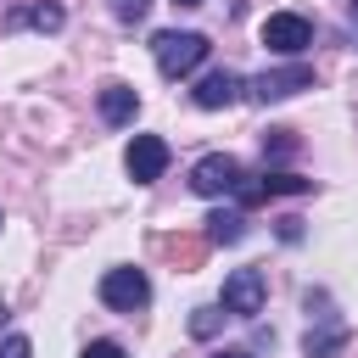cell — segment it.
Instances as JSON below:
<instances>
[{
  "mask_svg": "<svg viewBox=\"0 0 358 358\" xmlns=\"http://www.w3.org/2000/svg\"><path fill=\"white\" fill-rule=\"evenodd\" d=\"M207 50H213L207 34H190V28H185V34L168 28V34L151 39V56H157V73H162V78H190V73L207 62Z\"/></svg>",
  "mask_w": 358,
  "mask_h": 358,
  "instance_id": "obj_1",
  "label": "cell"
},
{
  "mask_svg": "<svg viewBox=\"0 0 358 358\" xmlns=\"http://www.w3.org/2000/svg\"><path fill=\"white\" fill-rule=\"evenodd\" d=\"M101 302L117 308V313H140V308L151 302L145 268H106V274H101Z\"/></svg>",
  "mask_w": 358,
  "mask_h": 358,
  "instance_id": "obj_2",
  "label": "cell"
},
{
  "mask_svg": "<svg viewBox=\"0 0 358 358\" xmlns=\"http://www.w3.org/2000/svg\"><path fill=\"white\" fill-rule=\"evenodd\" d=\"M263 296H268L263 274H257V268H235V274H224V296H218V308L235 313V319H257V313H263Z\"/></svg>",
  "mask_w": 358,
  "mask_h": 358,
  "instance_id": "obj_3",
  "label": "cell"
},
{
  "mask_svg": "<svg viewBox=\"0 0 358 358\" xmlns=\"http://www.w3.org/2000/svg\"><path fill=\"white\" fill-rule=\"evenodd\" d=\"M235 185H241V162L224 157V151H213V157H201L190 168V190L196 196H235Z\"/></svg>",
  "mask_w": 358,
  "mask_h": 358,
  "instance_id": "obj_4",
  "label": "cell"
},
{
  "mask_svg": "<svg viewBox=\"0 0 358 358\" xmlns=\"http://www.w3.org/2000/svg\"><path fill=\"white\" fill-rule=\"evenodd\" d=\"M263 45H268V50H280V56H296V50H308V45H313V22H308V17H296V11H274V17L263 22Z\"/></svg>",
  "mask_w": 358,
  "mask_h": 358,
  "instance_id": "obj_5",
  "label": "cell"
},
{
  "mask_svg": "<svg viewBox=\"0 0 358 358\" xmlns=\"http://www.w3.org/2000/svg\"><path fill=\"white\" fill-rule=\"evenodd\" d=\"M123 168H129V179H134V185L162 179V168H168V140H162V134H134V140H129Z\"/></svg>",
  "mask_w": 358,
  "mask_h": 358,
  "instance_id": "obj_6",
  "label": "cell"
},
{
  "mask_svg": "<svg viewBox=\"0 0 358 358\" xmlns=\"http://www.w3.org/2000/svg\"><path fill=\"white\" fill-rule=\"evenodd\" d=\"M246 90H252L257 101H285V95H296V90H313V67H308V62H291V67L257 73Z\"/></svg>",
  "mask_w": 358,
  "mask_h": 358,
  "instance_id": "obj_7",
  "label": "cell"
},
{
  "mask_svg": "<svg viewBox=\"0 0 358 358\" xmlns=\"http://www.w3.org/2000/svg\"><path fill=\"white\" fill-rule=\"evenodd\" d=\"M241 73H229V67H218V73H207L201 84H196V106H207V112H218V106H235L241 101Z\"/></svg>",
  "mask_w": 358,
  "mask_h": 358,
  "instance_id": "obj_8",
  "label": "cell"
},
{
  "mask_svg": "<svg viewBox=\"0 0 358 358\" xmlns=\"http://www.w3.org/2000/svg\"><path fill=\"white\" fill-rule=\"evenodd\" d=\"M134 112H140V95H134V84H101V117H106L112 129L134 123Z\"/></svg>",
  "mask_w": 358,
  "mask_h": 358,
  "instance_id": "obj_9",
  "label": "cell"
},
{
  "mask_svg": "<svg viewBox=\"0 0 358 358\" xmlns=\"http://www.w3.org/2000/svg\"><path fill=\"white\" fill-rule=\"evenodd\" d=\"M241 235H246V218H241V213H213L201 241H207V246H235Z\"/></svg>",
  "mask_w": 358,
  "mask_h": 358,
  "instance_id": "obj_10",
  "label": "cell"
},
{
  "mask_svg": "<svg viewBox=\"0 0 358 358\" xmlns=\"http://www.w3.org/2000/svg\"><path fill=\"white\" fill-rule=\"evenodd\" d=\"M162 252H168L179 268H201V257H207V241H196V235H185V241H179V235H168V241H162Z\"/></svg>",
  "mask_w": 358,
  "mask_h": 358,
  "instance_id": "obj_11",
  "label": "cell"
},
{
  "mask_svg": "<svg viewBox=\"0 0 358 358\" xmlns=\"http://www.w3.org/2000/svg\"><path fill=\"white\" fill-rule=\"evenodd\" d=\"M336 347H347V324H336V330H308V341H302L308 358H330Z\"/></svg>",
  "mask_w": 358,
  "mask_h": 358,
  "instance_id": "obj_12",
  "label": "cell"
},
{
  "mask_svg": "<svg viewBox=\"0 0 358 358\" xmlns=\"http://www.w3.org/2000/svg\"><path fill=\"white\" fill-rule=\"evenodd\" d=\"M11 22H34L39 34H56V28H62V6H50V0H39V6H28V11H17Z\"/></svg>",
  "mask_w": 358,
  "mask_h": 358,
  "instance_id": "obj_13",
  "label": "cell"
},
{
  "mask_svg": "<svg viewBox=\"0 0 358 358\" xmlns=\"http://www.w3.org/2000/svg\"><path fill=\"white\" fill-rule=\"evenodd\" d=\"M291 151H296V134H291V129H268L263 157H291Z\"/></svg>",
  "mask_w": 358,
  "mask_h": 358,
  "instance_id": "obj_14",
  "label": "cell"
},
{
  "mask_svg": "<svg viewBox=\"0 0 358 358\" xmlns=\"http://www.w3.org/2000/svg\"><path fill=\"white\" fill-rule=\"evenodd\" d=\"M218 324H224V313H218V308H196V313H190V336H213Z\"/></svg>",
  "mask_w": 358,
  "mask_h": 358,
  "instance_id": "obj_15",
  "label": "cell"
},
{
  "mask_svg": "<svg viewBox=\"0 0 358 358\" xmlns=\"http://www.w3.org/2000/svg\"><path fill=\"white\" fill-rule=\"evenodd\" d=\"M0 358H34V341L28 336H6L0 341Z\"/></svg>",
  "mask_w": 358,
  "mask_h": 358,
  "instance_id": "obj_16",
  "label": "cell"
},
{
  "mask_svg": "<svg viewBox=\"0 0 358 358\" xmlns=\"http://www.w3.org/2000/svg\"><path fill=\"white\" fill-rule=\"evenodd\" d=\"M84 358H129V352H123L117 341H90V347H84Z\"/></svg>",
  "mask_w": 358,
  "mask_h": 358,
  "instance_id": "obj_17",
  "label": "cell"
},
{
  "mask_svg": "<svg viewBox=\"0 0 358 358\" xmlns=\"http://www.w3.org/2000/svg\"><path fill=\"white\" fill-rule=\"evenodd\" d=\"M213 358H252V352H241V347H224V352H213Z\"/></svg>",
  "mask_w": 358,
  "mask_h": 358,
  "instance_id": "obj_18",
  "label": "cell"
},
{
  "mask_svg": "<svg viewBox=\"0 0 358 358\" xmlns=\"http://www.w3.org/2000/svg\"><path fill=\"white\" fill-rule=\"evenodd\" d=\"M173 6H201V0H173Z\"/></svg>",
  "mask_w": 358,
  "mask_h": 358,
  "instance_id": "obj_19",
  "label": "cell"
},
{
  "mask_svg": "<svg viewBox=\"0 0 358 358\" xmlns=\"http://www.w3.org/2000/svg\"><path fill=\"white\" fill-rule=\"evenodd\" d=\"M0 330H6V308H0Z\"/></svg>",
  "mask_w": 358,
  "mask_h": 358,
  "instance_id": "obj_20",
  "label": "cell"
},
{
  "mask_svg": "<svg viewBox=\"0 0 358 358\" xmlns=\"http://www.w3.org/2000/svg\"><path fill=\"white\" fill-rule=\"evenodd\" d=\"M352 6H358V0H352Z\"/></svg>",
  "mask_w": 358,
  "mask_h": 358,
  "instance_id": "obj_21",
  "label": "cell"
}]
</instances>
